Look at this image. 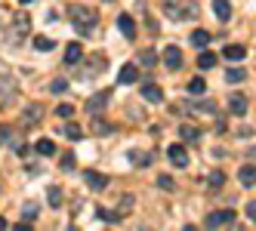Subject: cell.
<instances>
[{
  "mask_svg": "<svg viewBox=\"0 0 256 231\" xmlns=\"http://www.w3.org/2000/svg\"><path fill=\"white\" fill-rule=\"evenodd\" d=\"M50 90H52V93H65V90H68V80H65V77H56V80L50 83Z\"/></svg>",
  "mask_w": 256,
  "mask_h": 231,
  "instance_id": "cell-34",
  "label": "cell"
},
{
  "mask_svg": "<svg viewBox=\"0 0 256 231\" xmlns=\"http://www.w3.org/2000/svg\"><path fill=\"white\" fill-rule=\"evenodd\" d=\"M40 117H44V105H38V102L25 105V111H22V127H38Z\"/></svg>",
  "mask_w": 256,
  "mask_h": 231,
  "instance_id": "cell-4",
  "label": "cell"
},
{
  "mask_svg": "<svg viewBox=\"0 0 256 231\" xmlns=\"http://www.w3.org/2000/svg\"><path fill=\"white\" fill-rule=\"evenodd\" d=\"M139 65H145V68L158 65V52L154 49H139Z\"/></svg>",
  "mask_w": 256,
  "mask_h": 231,
  "instance_id": "cell-22",
  "label": "cell"
},
{
  "mask_svg": "<svg viewBox=\"0 0 256 231\" xmlns=\"http://www.w3.org/2000/svg\"><path fill=\"white\" fill-rule=\"evenodd\" d=\"M204 90H207V80H204V77H194V80H188V93H192V96H200Z\"/></svg>",
  "mask_w": 256,
  "mask_h": 231,
  "instance_id": "cell-24",
  "label": "cell"
},
{
  "mask_svg": "<svg viewBox=\"0 0 256 231\" xmlns=\"http://www.w3.org/2000/svg\"><path fill=\"white\" fill-rule=\"evenodd\" d=\"M228 108H232V114H247V96L232 93L228 96Z\"/></svg>",
  "mask_w": 256,
  "mask_h": 231,
  "instance_id": "cell-8",
  "label": "cell"
},
{
  "mask_svg": "<svg viewBox=\"0 0 256 231\" xmlns=\"http://www.w3.org/2000/svg\"><path fill=\"white\" fill-rule=\"evenodd\" d=\"M167 157H170L173 167H188V151L182 148V145H173V148L167 151Z\"/></svg>",
  "mask_w": 256,
  "mask_h": 231,
  "instance_id": "cell-7",
  "label": "cell"
},
{
  "mask_svg": "<svg viewBox=\"0 0 256 231\" xmlns=\"http://www.w3.org/2000/svg\"><path fill=\"white\" fill-rule=\"evenodd\" d=\"M136 77H139V68H136V65H124L120 74H118L120 83H136Z\"/></svg>",
  "mask_w": 256,
  "mask_h": 231,
  "instance_id": "cell-17",
  "label": "cell"
},
{
  "mask_svg": "<svg viewBox=\"0 0 256 231\" xmlns=\"http://www.w3.org/2000/svg\"><path fill=\"white\" fill-rule=\"evenodd\" d=\"M34 148H38L40 157H52V154H56V142H52V139H40Z\"/></svg>",
  "mask_w": 256,
  "mask_h": 231,
  "instance_id": "cell-20",
  "label": "cell"
},
{
  "mask_svg": "<svg viewBox=\"0 0 256 231\" xmlns=\"http://www.w3.org/2000/svg\"><path fill=\"white\" fill-rule=\"evenodd\" d=\"M16 96V80L10 74H0V105H6Z\"/></svg>",
  "mask_w": 256,
  "mask_h": 231,
  "instance_id": "cell-5",
  "label": "cell"
},
{
  "mask_svg": "<svg viewBox=\"0 0 256 231\" xmlns=\"http://www.w3.org/2000/svg\"><path fill=\"white\" fill-rule=\"evenodd\" d=\"M80 59H84V46H80V43H68V49H65V62L74 65V62H80Z\"/></svg>",
  "mask_w": 256,
  "mask_h": 231,
  "instance_id": "cell-15",
  "label": "cell"
},
{
  "mask_svg": "<svg viewBox=\"0 0 256 231\" xmlns=\"http://www.w3.org/2000/svg\"><path fill=\"white\" fill-rule=\"evenodd\" d=\"M105 105H108V93H99V96H93V99L86 102V111H90V114H96V111L105 108Z\"/></svg>",
  "mask_w": 256,
  "mask_h": 231,
  "instance_id": "cell-18",
  "label": "cell"
},
{
  "mask_svg": "<svg viewBox=\"0 0 256 231\" xmlns=\"http://www.w3.org/2000/svg\"><path fill=\"white\" fill-rule=\"evenodd\" d=\"M179 136L186 139V142H198V139H200V130L192 127V123H182V127H179Z\"/></svg>",
  "mask_w": 256,
  "mask_h": 231,
  "instance_id": "cell-21",
  "label": "cell"
},
{
  "mask_svg": "<svg viewBox=\"0 0 256 231\" xmlns=\"http://www.w3.org/2000/svg\"><path fill=\"white\" fill-rule=\"evenodd\" d=\"M84 176H86V185H90V188H93V191H102V188L108 185V179H105V176H102V173H96V170H86Z\"/></svg>",
  "mask_w": 256,
  "mask_h": 231,
  "instance_id": "cell-9",
  "label": "cell"
},
{
  "mask_svg": "<svg viewBox=\"0 0 256 231\" xmlns=\"http://www.w3.org/2000/svg\"><path fill=\"white\" fill-rule=\"evenodd\" d=\"M222 56H226V59H232V62H241V59L247 56V49H244L241 43H228V46L222 49Z\"/></svg>",
  "mask_w": 256,
  "mask_h": 231,
  "instance_id": "cell-13",
  "label": "cell"
},
{
  "mask_svg": "<svg viewBox=\"0 0 256 231\" xmlns=\"http://www.w3.org/2000/svg\"><path fill=\"white\" fill-rule=\"evenodd\" d=\"M164 62H167L170 71L182 68V49H179V46H167V49H164Z\"/></svg>",
  "mask_w": 256,
  "mask_h": 231,
  "instance_id": "cell-6",
  "label": "cell"
},
{
  "mask_svg": "<svg viewBox=\"0 0 256 231\" xmlns=\"http://www.w3.org/2000/svg\"><path fill=\"white\" fill-rule=\"evenodd\" d=\"M65 136H68L71 142H78L84 133H80V127H78V123H65Z\"/></svg>",
  "mask_w": 256,
  "mask_h": 231,
  "instance_id": "cell-31",
  "label": "cell"
},
{
  "mask_svg": "<svg viewBox=\"0 0 256 231\" xmlns=\"http://www.w3.org/2000/svg\"><path fill=\"white\" fill-rule=\"evenodd\" d=\"M46 198H50V207H62V188L52 185V188L46 191Z\"/></svg>",
  "mask_w": 256,
  "mask_h": 231,
  "instance_id": "cell-28",
  "label": "cell"
},
{
  "mask_svg": "<svg viewBox=\"0 0 256 231\" xmlns=\"http://www.w3.org/2000/svg\"><path fill=\"white\" fill-rule=\"evenodd\" d=\"M247 219H253V222H256V201H250V204H247Z\"/></svg>",
  "mask_w": 256,
  "mask_h": 231,
  "instance_id": "cell-40",
  "label": "cell"
},
{
  "mask_svg": "<svg viewBox=\"0 0 256 231\" xmlns=\"http://www.w3.org/2000/svg\"><path fill=\"white\" fill-rule=\"evenodd\" d=\"M10 136H12V133H10L6 127H0V145H4V142H10Z\"/></svg>",
  "mask_w": 256,
  "mask_h": 231,
  "instance_id": "cell-42",
  "label": "cell"
},
{
  "mask_svg": "<svg viewBox=\"0 0 256 231\" xmlns=\"http://www.w3.org/2000/svg\"><path fill=\"white\" fill-rule=\"evenodd\" d=\"M192 43H194V46H200V49H204V46L210 43V34H207L204 28H198V31H192Z\"/></svg>",
  "mask_w": 256,
  "mask_h": 231,
  "instance_id": "cell-23",
  "label": "cell"
},
{
  "mask_svg": "<svg viewBox=\"0 0 256 231\" xmlns=\"http://www.w3.org/2000/svg\"><path fill=\"white\" fill-rule=\"evenodd\" d=\"M142 99H145V102H152V105L160 102V99H164L160 86H158V83H145V86H142Z\"/></svg>",
  "mask_w": 256,
  "mask_h": 231,
  "instance_id": "cell-12",
  "label": "cell"
},
{
  "mask_svg": "<svg viewBox=\"0 0 256 231\" xmlns=\"http://www.w3.org/2000/svg\"><path fill=\"white\" fill-rule=\"evenodd\" d=\"M167 15L173 22H188V19H198V3L194 0H167L164 3Z\"/></svg>",
  "mask_w": 256,
  "mask_h": 231,
  "instance_id": "cell-2",
  "label": "cell"
},
{
  "mask_svg": "<svg viewBox=\"0 0 256 231\" xmlns=\"http://www.w3.org/2000/svg\"><path fill=\"white\" fill-rule=\"evenodd\" d=\"M22 3H31V0H22Z\"/></svg>",
  "mask_w": 256,
  "mask_h": 231,
  "instance_id": "cell-44",
  "label": "cell"
},
{
  "mask_svg": "<svg viewBox=\"0 0 256 231\" xmlns=\"http://www.w3.org/2000/svg\"><path fill=\"white\" fill-rule=\"evenodd\" d=\"M93 133L96 136H108V133H112V123H108V120H96L93 123Z\"/></svg>",
  "mask_w": 256,
  "mask_h": 231,
  "instance_id": "cell-33",
  "label": "cell"
},
{
  "mask_svg": "<svg viewBox=\"0 0 256 231\" xmlns=\"http://www.w3.org/2000/svg\"><path fill=\"white\" fill-rule=\"evenodd\" d=\"M52 46H56V43H52V37H44V34H40V37H34V49H40V52H50Z\"/></svg>",
  "mask_w": 256,
  "mask_h": 231,
  "instance_id": "cell-25",
  "label": "cell"
},
{
  "mask_svg": "<svg viewBox=\"0 0 256 231\" xmlns=\"http://www.w3.org/2000/svg\"><path fill=\"white\" fill-rule=\"evenodd\" d=\"M234 222V213L232 210H216V213H210L207 216V228H226V225H232Z\"/></svg>",
  "mask_w": 256,
  "mask_h": 231,
  "instance_id": "cell-3",
  "label": "cell"
},
{
  "mask_svg": "<svg viewBox=\"0 0 256 231\" xmlns=\"http://www.w3.org/2000/svg\"><path fill=\"white\" fill-rule=\"evenodd\" d=\"M158 185H160L164 191H173V179H170V176H160V179H158Z\"/></svg>",
  "mask_w": 256,
  "mask_h": 231,
  "instance_id": "cell-39",
  "label": "cell"
},
{
  "mask_svg": "<svg viewBox=\"0 0 256 231\" xmlns=\"http://www.w3.org/2000/svg\"><path fill=\"white\" fill-rule=\"evenodd\" d=\"M34 216H38V207L28 204V207H25V219H34Z\"/></svg>",
  "mask_w": 256,
  "mask_h": 231,
  "instance_id": "cell-41",
  "label": "cell"
},
{
  "mask_svg": "<svg viewBox=\"0 0 256 231\" xmlns=\"http://www.w3.org/2000/svg\"><path fill=\"white\" fill-rule=\"evenodd\" d=\"M96 219H102V222H108V225H118V222H124V216H120L118 210L112 213V210H102V207L96 210Z\"/></svg>",
  "mask_w": 256,
  "mask_h": 231,
  "instance_id": "cell-16",
  "label": "cell"
},
{
  "mask_svg": "<svg viewBox=\"0 0 256 231\" xmlns=\"http://www.w3.org/2000/svg\"><path fill=\"white\" fill-rule=\"evenodd\" d=\"M194 111H204V114H213V111H216V105H213V102H194Z\"/></svg>",
  "mask_w": 256,
  "mask_h": 231,
  "instance_id": "cell-36",
  "label": "cell"
},
{
  "mask_svg": "<svg viewBox=\"0 0 256 231\" xmlns=\"http://www.w3.org/2000/svg\"><path fill=\"white\" fill-rule=\"evenodd\" d=\"M4 228H6V219H4V216H0V231H4Z\"/></svg>",
  "mask_w": 256,
  "mask_h": 231,
  "instance_id": "cell-43",
  "label": "cell"
},
{
  "mask_svg": "<svg viewBox=\"0 0 256 231\" xmlns=\"http://www.w3.org/2000/svg\"><path fill=\"white\" fill-rule=\"evenodd\" d=\"M244 77H247V74H244L241 68H228V71H226V80H228V83H241Z\"/></svg>",
  "mask_w": 256,
  "mask_h": 231,
  "instance_id": "cell-29",
  "label": "cell"
},
{
  "mask_svg": "<svg viewBox=\"0 0 256 231\" xmlns=\"http://www.w3.org/2000/svg\"><path fill=\"white\" fill-rule=\"evenodd\" d=\"M12 25H16V31H28V28H31V19H28V15H22V12H19V15H16V19H12Z\"/></svg>",
  "mask_w": 256,
  "mask_h": 231,
  "instance_id": "cell-32",
  "label": "cell"
},
{
  "mask_svg": "<svg viewBox=\"0 0 256 231\" xmlns=\"http://www.w3.org/2000/svg\"><path fill=\"white\" fill-rule=\"evenodd\" d=\"M118 28H120V34H124L126 40H133V37H136V25H133L130 15H118Z\"/></svg>",
  "mask_w": 256,
  "mask_h": 231,
  "instance_id": "cell-10",
  "label": "cell"
},
{
  "mask_svg": "<svg viewBox=\"0 0 256 231\" xmlns=\"http://www.w3.org/2000/svg\"><path fill=\"white\" fill-rule=\"evenodd\" d=\"M130 161H133V164H139V167H148V164L154 161V154H152V151H139V148H130Z\"/></svg>",
  "mask_w": 256,
  "mask_h": 231,
  "instance_id": "cell-14",
  "label": "cell"
},
{
  "mask_svg": "<svg viewBox=\"0 0 256 231\" xmlns=\"http://www.w3.org/2000/svg\"><path fill=\"white\" fill-rule=\"evenodd\" d=\"M105 65H108V62H105L102 56H96V59H90V65H86V74H84V77H90V74H93V71H102Z\"/></svg>",
  "mask_w": 256,
  "mask_h": 231,
  "instance_id": "cell-27",
  "label": "cell"
},
{
  "mask_svg": "<svg viewBox=\"0 0 256 231\" xmlns=\"http://www.w3.org/2000/svg\"><path fill=\"white\" fill-rule=\"evenodd\" d=\"M213 12H216L222 22H228V19H232V6H228V0H213Z\"/></svg>",
  "mask_w": 256,
  "mask_h": 231,
  "instance_id": "cell-19",
  "label": "cell"
},
{
  "mask_svg": "<svg viewBox=\"0 0 256 231\" xmlns=\"http://www.w3.org/2000/svg\"><path fill=\"white\" fill-rule=\"evenodd\" d=\"M68 15H71V25H74L80 34H93V28H96V22H99L96 9H90V6H84V3H74V6L68 9Z\"/></svg>",
  "mask_w": 256,
  "mask_h": 231,
  "instance_id": "cell-1",
  "label": "cell"
},
{
  "mask_svg": "<svg viewBox=\"0 0 256 231\" xmlns=\"http://www.w3.org/2000/svg\"><path fill=\"white\" fill-rule=\"evenodd\" d=\"M198 65H200V68H213V65H216V56H213L210 49H204V52L198 56Z\"/></svg>",
  "mask_w": 256,
  "mask_h": 231,
  "instance_id": "cell-26",
  "label": "cell"
},
{
  "mask_svg": "<svg viewBox=\"0 0 256 231\" xmlns=\"http://www.w3.org/2000/svg\"><path fill=\"white\" fill-rule=\"evenodd\" d=\"M238 179H241V185H244V188H250V185H256V167H253V164H247V167H241V170H238Z\"/></svg>",
  "mask_w": 256,
  "mask_h": 231,
  "instance_id": "cell-11",
  "label": "cell"
},
{
  "mask_svg": "<svg viewBox=\"0 0 256 231\" xmlns=\"http://www.w3.org/2000/svg\"><path fill=\"white\" fill-rule=\"evenodd\" d=\"M130 210H133V194H124L120 204H118V213H120V216H126Z\"/></svg>",
  "mask_w": 256,
  "mask_h": 231,
  "instance_id": "cell-30",
  "label": "cell"
},
{
  "mask_svg": "<svg viewBox=\"0 0 256 231\" xmlns=\"http://www.w3.org/2000/svg\"><path fill=\"white\" fill-rule=\"evenodd\" d=\"M56 114H59V117H71V114H74V108L65 102V105H59V108H56Z\"/></svg>",
  "mask_w": 256,
  "mask_h": 231,
  "instance_id": "cell-37",
  "label": "cell"
},
{
  "mask_svg": "<svg viewBox=\"0 0 256 231\" xmlns=\"http://www.w3.org/2000/svg\"><path fill=\"white\" fill-rule=\"evenodd\" d=\"M226 185V173H210V188H222Z\"/></svg>",
  "mask_w": 256,
  "mask_h": 231,
  "instance_id": "cell-35",
  "label": "cell"
},
{
  "mask_svg": "<svg viewBox=\"0 0 256 231\" xmlns=\"http://www.w3.org/2000/svg\"><path fill=\"white\" fill-rule=\"evenodd\" d=\"M74 164H78L74 154H65V157H62V170H74Z\"/></svg>",
  "mask_w": 256,
  "mask_h": 231,
  "instance_id": "cell-38",
  "label": "cell"
}]
</instances>
